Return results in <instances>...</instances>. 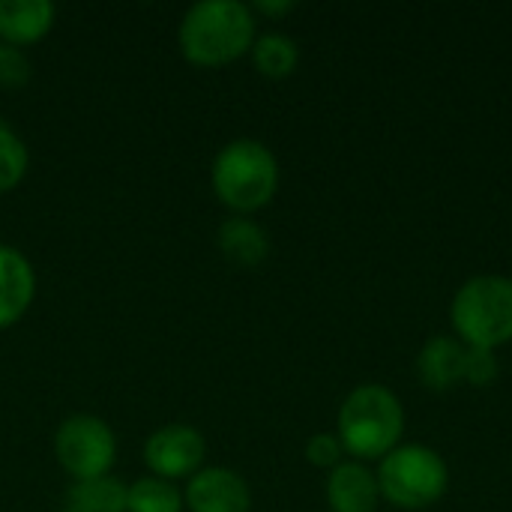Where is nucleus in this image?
Masks as SVG:
<instances>
[{
  "label": "nucleus",
  "instance_id": "1",
  "mask_svg": "<svg viewBox=\"0 0 512 512\" xmlns=\"http://www.w3.org/2000/svg\"><path fill=\"white\" fill-rule=\"evenodd\" d=\"M258 15L243 0H198L177 27L180 54L192 66H228L252 51Z\"/></svg>",
  "mask_w": 512,
  "mask_h": 512
},
{
  "label": "nucleus",
  "instance_id": "2",
  "mask_svg": "<svg viewBox=\"0 0 512 512\" xmlns=\"http://www.w3.org/2000/svg\"><path fill=\"white\" fill-rule=\"evenodd\" d=\"M336 435L351 459H384L405 435L402 399L387 384H357L339 405Z\"/></svg>",
  "mask_w": 512,
  "mask_h": 512
},
{
  "label": "nucleus",
  "instance_id": "3",
  "mask_svg": "<svg viewBox=\"0 0 512 512\" xmlns=\"http://www.w3.org/2000/svg\"><path fill=\"white\" fill-rule=\"evenodd\" d=\"M210 186L234 216H252L279 189V159L261 138H231L213 156Z\"/></svg>",
  "mask_w": 512,
  "mask_h": 512
},
{
  "label": "nucleus",
  "instance_id": "4",
  "mask_svg": "<svg viewBox=\"0 0 512 512\" xmlns=\"http://www.w3.org/2000/svg\"><path fill=\"white\" fill-rule=\"evenodd\" d=\"M450 321L465 345L498 351L512 342V276L477 273L465 279L453 294Z\"/></svg>",
  "mask_w": 512,
  "mask_h": 512
},
{
  "label": "nucleus",
  "instance_id": "5",
  "mask_svg": "<svg viewBox=\"0 0 512 512\" xmlns=\"http://www.w3.org/2000/svg\"><path fill=\"white\" fill-rule=\"evenodd\" d=\"M378 486L381 498L402 510L432 507L447 495L450 465L429 444H399L384 459H378Z\"/></svg>",
  "mask_w": 512,
  "mask_h": 512
},
{
  "label": "nucleus",
  "instance_id": "6",
  "mask_svg": "<svg viewBox=\"0 0 512 512\" xmlns=\"http://www.w3.org/2000/svg\"><path fill=\"white\" fill-rule=\"evenodd\" d=\"M54 459L72 483L108 477L117 462V435L96 414H69L54 432Z\"/></svg>",
  "mask_w": 512,
  "mask_h": 512
},
{
  "label": "nucleus",
  "instance_id": "7",
  "mask_svg": "<svg viewBox=\"0 0 512 512\" xmlns=\"http://www.w3.org/2000/svg\"><path fill=\"white\" fill-rule=\"evenodd\" d=\"M141 459L147 465V474L162 477L168 483H186L204 468L207 438L189 423H165L147 435Z\"/></svg>",
  "mask_w": 512,
  "mask_h": 512
},
{
  "label": "nucleus",
  "instance_id": "8",
  "mask_svg": "<svg viewBox=\"0 0 512 512\" xmlns=\"http://www.w3.org/2000/svg\"><path fill=\"white\" fill-rule=\"evenodd\" d=\"M183 507L189 512H249L252 489L240 471L204 465L183 483Z\"/></svg>",
  "mask_w": 512,
  "mask_h": 512
},
{
  "label": "nucleus",
  "instance_id": "9",
  "mask_svg": "<svg viewBox=\"0 0 512 512\" xmlns=\"http://www.w3.org/2000/svg\"><path fill=\"white\" fill-rule=\"evenodd\" d=\"M324 498L333 512H375L381 504V486L375 468L360 459L339 462L324 483Z\"/></svg>",
  "mask_w": 512,
  "mask_h": 512
},
{
  "label": "nucleus",
  "instance_id": "10",
  "mask_svg": "<svg viewBox=\"0 0 512 512\" xmlns=\"http://www.w3.org/2000/svg\"><path fill=\"white\" fill-rule=\"evenodd\" d=\"M33 297H36V270L30 258L15 246L0 243V330L18 324L33 306Z\"/></svg>",
  "mask_w": 512,
  "mask_h": 512
},
{
  "label": "nucleus",
  "instance_id": "11",
  "mask_svg": "<svg viewBox=\"0 0 512 512\" xmlns=\"http://www.w3.org/2000/svg\"><path fill=\"white\" fill-rule=\"evenodd\" d=\"M414 369L429 390H453L465 381V342L447 333L429 336L417 351Z\"/></svg>",
  "mask_w": 512,
  "mask_h": 512
},
{
  "label": "nucleus",
  "instance_id": "12",
  "mask_svg": "<svg viewBox=\"0 0 512 512\" xmlns=\"http://www.w3.org/2000/svg\"><path fill=\"white\" fill-rule=\"evenodd\" d=\"M57 21L51 0H0V42L27 48L48 36Z\"/></svg>",
  "mask_w": 512,
  "mask_h": 512
},
{
  "label": "nucleus",
  "instance_id": "13",
  "mask_svg": "<svg viewBox=\"0 0 512 512\" xmlns=\"http://www.w3.org/2000/svg\"><path fill=\"white\" fill-rule=\"evenodd\" d=\"M219 252L237 267H258L270 255V234L252 216H228L216 231Z\"/></svg>",
  "mask_w": 512,
  "mask_h": 512
},
{
  "label": "nucleus",
  "instance_id": "14",
  "mask_svg": "<svg viewBox=\"0 0 512 512\" xmlns=\"http://www.w3.org/2000/svg\"><path fill=\"white\" fill-rule=\"evenodd\" d=\"M60 512H126V483L114 474L69 483Z\"/></svg>",
  "mask_w": 512,
  "mask_h": 512
},
{
  "label": "nucleus",
  "instance_id": "15",
  "mask_svg": "<svg viewBox=\"0 0 512 512\" xmlns=\"http://www.w3.org/2000/svg\"><path fill=\"white\" fill-rule=\"evenodd\" d=\"M252 63L264 78H288L300 63V45L282 30H264L252 42Z\"/></svg>",
  "mask_w": 512,
  "mask_h": 512
},
{
  "label": "nucleus",
  "instance_id": "16",
  "mask_svg": "<svg viewBox=\"0 0 512 512\" xmlns=\"http://www.w3.org/2000/svg\"><path fill=\"white\" fill-rule=\"evenodd\" d=\"M183 489L162 477L144 474L126 483V512H183Z\"/></svg>",
  "mask_w": 512,
  "mask_h": 512
},
{
  "label": "nucleus",
  "instance_id": "17",
  "mask_svg": "<svg viewBox=\"0 0 512 512\" xmlns=\"http://www.w3.org/2000/svg\"><path fill=\"white\" fill-rule=\"evenodd\" d=\"M30 168V150L18 129L0 117V195L12 192Z\"/></svg>",
  "mask_w": 512,
  "mask_h": 512
},
{
  "label": "nucleus",
  "instance_id": "18",
  "mask_svg": "<svg viewBox=\"0 0 512 512\" xmlns=\"http://www.w3.org/2000/svg\"><path fill=\"white\" fill-rule=\"evenodd\" d=\"M501 375V363L498 354L492 348H474L465 345V381L474 387H489L495 384Z\"/></svg>",
  "mask_w": 512,
  "mask_h": 512
},
{
  "label": "nucleus",
  "instance_id": "19",
  "mask_svg": "<svg viewBox=\"0 0 512 512\" xmlns=\"http://www.w3.org/2000/svg\"><path fill=\"white\" fill-rule=\"evenodd\" d=\"M345 447L339 441L336 432H315L309 441H306V459L315 465V468H327L333 471L339 462H345Z\"/></svg>",
  "mask_w": 512,
  "mask_h": 512
},
{
  "label": "nucleus",
  "instance_id": "20",
  "mask_svg": "<svg viewBox=\"0 0 512 512\" xmlns=\"http://www.w3.org/2000/svg\"><path fill=\"white\" fill-rule=\"evenodd\" d=\"M30 78V60L24 48L0 42V87H21Z\"/></svg>",
  "mask_w": 512,
  "mask_h": 512
},
{
  "label": "nucleus",
  "instance_id": "21",
  "mask_svg": "<svg viewBox=\"0 0 512 512\" xmlns=\"http://www.w3.org/2000/svg\"><path fill=\"white\" fill-rule=\"evenodd\" d=\"M252 6V12L255 15H267V18H282V15H288V12H294V0H255V3H249Z\"/></svg>",
  "mask_w": 512,
  "mask_h": 512
}]
</instances>
